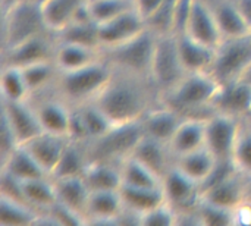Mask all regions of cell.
Listing matches in <instances>:
<instances>
[{
	"label": "cell",
	"mask_w": 251,
	"mask_h": 226,
	"mask_svg": "<svg viewBox=\"0 0 251 226\" xmlns=\"http://www.w3.org/2000/svg\"><path fill=\"white\" fill-rule=\"evenodd\" d=\"M90 162L88 150L85 144L69 141L60 160L57 162L51 178H66V176H82L87 165Z\"/></svg>",
	"instance_id": "1f68e13d"
},
{
	"label": "cell",
	"mask_w": 251,
	"mask_h": 226,
	"mask_svg": "<svg viewBox=\"0 0 251 226\" xmlns=\"http://www.w3.org/2000/svg\"><path fill=\"white\" fill-rule=\"evenodd\" d=\"M184 115L176 112L175 109L163 104L162 101L151 107L140 121L143 135L154 138L162 143H169L174 132L184 121Z\"/></svg>",
	"instance_id": "e0dca14e"
},
{
	"label": "cell",
	"mask_w": 251,
	"mask_h": 226,
	"mask_svg": "<svg viewBox=\"0 0 251 226\" xmlns=\"http://www.w3.org/2000/svg\"><path fill=\"white\" fill-rule=\"evenodd\" d=\"M251 66V34L225 38L216 49L212 74L221 82L241 78Z\"/></svg>",
	"instance_id": "52a82bcc"
},
{
	"label": "cell",
	"mask_w": 251,
	"mask_h": 226,
	"mask_svg": "<svg viewBox=\"0 0 251 226\" xmlns=\"http://www.w3.org/2000/svg\"><path fill=\"white\" fill-rule=\"evenodd\" d=\"M28 101L32 104L43 131L68 135L72 106L54 90V87L32 94Z\"/></svg>",
	"instance_id": "ba28073f"
},
{
	"label": "cell",
	"mask_w": 251,
	"mask_h": 226,
	"mask_svg": "<svg viewBox=\"0 0 251 226\" xmlns=\"http://www.w3.org/2000/svg\"><path fill=\"white\" fill-rule=\"evenodd\" d=\"M124 201L119 190L91 191L87 204V225H119Z\"/></svg>",
	"instance_id": "2e32d148"
},
{
	"label": "cell",
	"mask_w": 251,
	"mask_h": 226,
	"mask_svg": "<svg viewBox=\"0 0 251 226\" xmlns=\"http://www.w3.org/2000/svg\"><path fill=\"white\" fill-rule=\"evenodd\" d=\"M131 156L147 165L162 178L175 163V159L166 143L157 141L146 135H141V138L137 141L131 151Z\"/></svg>",
	"instance_id": "7402d4cb"
},
{
	"label": "cell",
	"mask_w": 251,
	"mask_h": 226,
	"mask_svg": "<svg viewBox=\"0 0 251 226\" xmlns=\"http://www.w3.org/2000/svg\"><path fill=\"white\" fill-rule=\"evenodd\" d=\"M156 35L157 34L151 28H146L134 38L112 49L101 50L103 57L115 69L150 78Z\"/></svg>",
	"instance_id": "277c9868"
},
{
	"label": "cell",
	"mask_w": 251,
	"mask_h": 226,
	"mask_svg": "<svg viewBox=\"0 0 251 226\" xmlns=\"http://www.w3.org/2000/svg\"><path fill=\"white\" fill-rule=\"evenodd\" d=\"M21 69L28 84V88L31 91V96L53 87L59 75V68L54 59L37 60V62L21 66Z\"/></svg>",
	"instance_id": "d6a6232c"
},
{
	"label": "cell",
	"mask_w": 251,
	"mask_h": 226,
	"mask_svg": "<svg viewBox=\"0 0 251 226\" xmlns=\"http://www.w3.org/2000/svg\"><path fill=\"white\" fill-rule=\"evenodd\" d=\"M212 9L225 38H237L251 34V26L240 13L234 0H206Z\"/></svg>",
	"instance_id": "603a6c76"
},
{
	"label": "cell",
	"mask_w": 251,
	"mask_h": 226,
	"mask_svg": "<svg viewBox=\"0 0 251 226\" xmlns=\"http://www.w3.org/2000/svg\"><path fill=\"white\" fill-rule=\"evenodd\" d=\"M93 101L116 125H126L141 121L160 103V94L150 78L113 68L110 81Z\"/></svg>",
	"instance_id": "6da1fadb"
},
{
	"label": "cell",
	"mask_w": 251,
	"mask_h": 226,
	"mask_svg": "<svg viewBox=\"0 0 251 226\" xmlns=\"http://www.w3.org/2000/svg\"><path fill=\"white\" fill-rule=\"evenodd\" d=\"M35 1H37V3H41V1H43V0H35Z\"/></svg>",
	"instance_id": "7dc6e473"
},
{
	"label": "cell",
	"mask_w": 251,
	"mask_h": 226,
	"mask_svg": "<svg viewBox=\"0 0 251 226\" xmlns=\"http://www.w3.org/2000/svg\"><path fill=\"white\" fill-rule=\"evenodd\" d=\"M119 168L122 185L141 188H163V178L131 154L119 162Z\"/></svg>",
	"instance_id": "f1b7e54d"
},
{
	"label": "cell",
	"mask_w": 251,
	"mask_h": 226,
	"mask_svg": "<svg viewBox=\"0 0 251 226\" xmlns=\"http://www.w3.org/2000/svg\"><path fill=\"white\" fill-rule=\"evenodd\" d=\"M69 141L71 138L68 135L43 131L22 146L41 165V168L51 176V172L54 171Z\"/></svg>",
	"instance_id": "ac0fdd59"
},
{
	"label": "cell",
	"mask_w": 251,
	"mask_h": 226,
	"mask_svg": "<svg viewBox=\"0 0 251 226\" xmlns=\"http://www.w3.org/2000/svg\"><path fill=\"white\" fill-rule=\"evenodd\" d=\"M232 166L246 176H251V116L240 121L237 141L232 153Z\"/></svg>",
	"instance_id": "8d00e7d4"
},
{
	"label": "cell",
	"mask_w": 251,
	"mask_h": 226,
	"mask_svg": "<svg viewBox=\"0 0 251 226\" xmlns=\"http://www.w3.org/2000/svg\"><path fill=\"white\" fill-rule=\"evenodd\" d=\"M112 75L113 66L101 57L74 71H59L53 87L71 106H79L93 101L107 85Z\"/></svg>",
	"instance_id": "3957f363"
},
{
	"label": "cell",
	"mask_w": 251,
	"mask_h": 226,
	"mask_svg": "<svg viewBox=\"0 0 251 226\" xmlns=\"http://www.w3.org/2000/svg\"><path fill=\"white\" fill-rule=\"evenodd\" d=\"M46 31L50 29L46 26L40 3L35 0H21L3 13V49Z\"/></svg>",
	"instance_id": "8992f818"
},
{
	"label": "cell",
	"mask_w": 251,
	"mask_h": 226,
	"mask_svg": "<svg viewBox=\"0 0 251 226\" xmlns=\"http://www.w3.org/2000/svg\"><path fill=\"white\" fill-rule=\"evenodd\" d=\"M163 193L166 201L174 206L176 212H188L196 209L203 187L174 165L163 176Z\"/></svg>",
	"instance_id": "5bb4252c"
},
{
	"label": "cell",
	"mask_w": 251,
	"mask_h": 226,
	"mask_svg": "<svg viewBox=\"0 0 251 226\" xmlns=\"http://www.w3.org/2000/svg\"><path fill=\"white\" fill-rule=\"evenodd\" d=\"M174 165L193 181L199 182L201 187H204L222 166L206 146L176 157Z\"/></svg>",
	"instance_id": "44dd1931"
},
{
	"label": "cell",
	"mask_w": 251,
	"mask_h": 226,
	"mask_svg": "<svg viewBox=\"0 0 251 226\" xmlns=\"http://www.w3.org/2000/svg\"><path fill=\"white\" fill-rule=\"evenodd\" d=\"M234 225H251V203L244 200L234 210Z\"/></svg>",
	"instance_id": "7bdbcfd3"
},
{
	"label": "cell",
	"mask_w": 251,
	"mask_h": 226,
	"mask_svg": "<svg viewBox=\"0 0 251 226\" xmlns=\"http://www.w3.org/2000/svg\"><path fill=\"white\" fill-rule=\"evenodd\" d=\"M210 113H224L243 119L251 116V81L237 78L221 82V87L212 101Z\"/></svg>",
	"instance_id": "30bf717a"
},
{
	"label": "cell",
	"mask_w": 251,
	"mask_h": 226,
	"mask_svg": "<svg viewBox=\"0 0 251 226\" xmlns=\"http://www.w3.org/2000/svg\"><path fill=\"white\" fill-rule=\"evenodd\" d=\"M240 13L244 16V19L249 22L251 26V0H234Z\"/></svg>",
	"instance_id": "ee69618b"
},
{
	"label": "cell",
	"mask_w": 251,
	"mask_h": 226,
	"mask_svg": "<svg viewBox=\"0 0 251 226\" xmlns=\"http://www.w3.org/2000/svg\"><path fill=\"white\" fill-rule=\"evenodd\" d=\"M21 0H1V13L7 12L12 6H15Z\"/></svg>",
	"instance_id": "f6af8a7d"
},
{
	"label": "cell",
	"mask_w": 251,
	"mask_h": 226,
	"mask_svg": "<svg viewBox=\"0 0 251 226\" xmlns=\"http://www.w3.org/2000/svg\"><path fill=\"white\" fill-rule=\"evenodd\" d=\"M82 178L90 191L99 190H119L122 185L119 162L104 159H90Z\"/></svg>",
	"instance_id": "d4e9b609"
},
{
	"label": "cell",
	"mask_w": 251,
	"mask_h": 226,
	"mask_svg": "<svg viewBox=\"0 0 251 226\" xmlns=\"http://www.w3.org/2000/svg\"><path fill=\"white\" fill-rule=\"evenodd\" d=\"M84 121V125L90 135V143L94 140L101 138L107 132H110L115 126H118L94 101L82 103L79 106H75Z\"/></svg>",
	"instance_id": "e575fe53"
},
{
	"label": "cell",
	"mask_w": 251,
	"mask_h": 226,
	"mask_svg": "<svg viewBox=\"0 0 251 226\" xmlns=\"http://www.w3.org/2000/svg\"><path fill=\"white\" fill-rule=\"evenodd\" d=\"M88 7L94 22L101 24L134 9V0H88Z\"/></svg>",
	"instance_id": "f35d334b"
},
{
	"label": "cell",
	"mask_w": 251,
	"mask_h": 226,
	"mask_svg": "<svg viewBox=\"0 0 251 226\" xmlns=\"http://www.w3.org/2000/svg\"><path fill=\"white\" fill-rule=\"evenodd\" d=\"M156 46L150 69V81L159 91L165 94L187 74L178 53L175 32H156Z\"/></svg>",
	"instance_id": "5b68a950"
},
{
	"label": "cell",
	"mask_w": 251,
	"mask_h": 226,
	"mask_svg": "<svg viewBox=\"0 0 251 226\" xmlns=\"http://www.w3.org/2000/svg\"><path fill=\"white\" fill-rule=\"evenodd\" d=\"M56 43V35L51 31L29 37L15 46L3 49V65H13L21 68L37 60L53 59Z\"/></svg>",
	"instance_id": "7c38bea8"
},
{
	"label": "cell",
	"mask_w": 251,
	"mask_h": 226,
	"mask_svg": "<svg viewBox=\"0 0 251 226\" xmlns=\"http://www.w3.org/2000/svg\"><path fill=\"white\" fill-rule=\"evenodd\" d=\"M1 100L4 101H25L31 91L19 66L3 65L1 69Z\"/></svg>",
	"instance_id": "d590c367"
},
{
	"label": "cell",
	"mask_w": 251,
	"mask_h": 226,
	"mask_svg": "<svg viewBox=\"0 0 251 226\" xmlns=\"http://www.w3.org/2000/svg\"><path fill=\"white\" fill-rule=\"evenodd\" d=\"M240 121L224 113H209L204 116L206 138L204 146L212 151L219 165H232V153L237 141Z\"/></svg>",
	"instance_id": "9c48e42d"
},
{
	"label": "cell",
	"mask_w": 251,
	"mask_h": 226,
	"mask_svg": "<svg viewBox=\"0 0 251 226\" xmlns=\"http://www.w3.org/2000/svg\"><path fill=\"white\" fill-rule=\"evenodd\" d=\"M54 35L57 41L78 43L100 49L97 24L94 22H69L66 26L54 32Z\"/></svg>",
	"instance_id": "74e56055"
},
{
	"label": "cell",
	"mask_w": 251,
	"mask_h": 226,
	"mask_svg": "<svg viewBox=\"0 0 251 226\" xmlns=\"http://www.w3.org/2000/svg\"><path fill=\"white\" fill-rule=\"evenodd\" d=\"M206 138V125L203 116H187L179 124L172 138L168 143V147L174 159L191 153L204 147Z\"/></svg>",
	"instance_id": "ffe728a7"
},
{
	"label": "cell",
	"mask_w": 251,
	"mask_h": 226,
	"mask_svg": "<svg viewBox=\"0 0 251 226\" xmlns=\"http://www.w3.org/2000/svg\"><path fill=\"white\" fill-rule=\"evenodd\" d=\"M181 32L213 49H218L224 41V34L206 0H191Z\"/></svg>",
	"instance_id": "8fae6325"
},
{
	"label": "cell",
	"mask_w": 251,
	"mask_h": 226,
	"mask_svg": "<svg viewBox=\"0 0 251 226\" xmlns=\"http://www.w3.org/2000/svg\"><path fill=\"white\" fill-rule=\"evenodd\" d=\"M166 0H134V9L143 16L146 22H149L163 6Z\"/></svg>",
	"instance_id": "b9f144b4"
},
{
	"label": "cell",
	"mask_w": 251,
	"mask_h": 226,
	"mask_svg": "<svg viewBox=\"0 0 251 226\" xmlns=\"http://www.w3.org/2000/svg\"><path fill=\"white\" fill-rule=\"evenodd\" d=\"M40 212L25 201L0 196V225H35Z\"/></svg>",
	"instance_id": "836d02e7"
},
{
	"label": "cell",
	"mask_w": 251,
	"mask_h": 226,
	"mask_svg": "<svg viewBox=\"0 0 251 226\" xmlns=\"http://www.w3.org/2000/svg\"><path fill=\"white\" fill-rule=\"evenodd\" d=\"M194 210L199 216L200 225H234L232 210L216 206L201 197Z\"/></svg>",
	"instance_id": "ab89813d"
},
{
	"label": "cell",
	"mask_w": 251,
	"mask_h": 226,
	"mask_svg": "<svg viewBox=\"0 0 251 226\" xmlns=\"http://www.w3.org/2000/svg\"><path fill=\"white\" fill-rule=\"evenodd\" d=\"M1 119L12 131L15 140L19 146L25 144L40 132L43 126L38 121V116L32 104L25 101H4L1 100Z\"/></svg>",
	"instance_id": "9a60e30c"
},
{
	"label": "cell",
	"mask_w": 251,
	"mask_h": 226,
	"mask_svg": "<svg viewBox=\"0 0 251 226\" xmlns=\"http://www.w3.org/2000/svg\"><path fill=\"white\" fill-rule=\"evenodd\" d=\"M178 224V212L168 201L140 216V225L171 226Z\"/></svg>",
	"instance_id": "60d3db41"
},
{
	"label": "cell",
	"mask_w": 251,
	"mask_h": 226,
	"mask_svg": "<svg viewBox=\"0 0 251 226\" xmlns=\"http://www.w3.org/2000/svg\"><path fill=\"white\" fill-rule=\"evenodd\" d=\"M119 193L124 201V207L137 215L138 218L166 201L163 188H141L121 185Z\"/></svg>",
	"instance_id": "4316f807"
},
{
	"label": "cell",
	"mask_w": 251,
	"mask_h": 226,
	"mask_svg": "<svg viewBox=\"0 0 251 226\" xmlns=\"http://www.w3.org/2000/svg\"><path fill=\"white\" fill-rule=\"evenodd\" d=\"M85 1L87 0H43L40 9L46 26L51 32H57L72 21L76 10Z\"/></svg>",
	"instance_id": "4dcf8cb0"
},
{
	"label": "cell",
	"mask_w": 251,
	"mask_h": 226,
	"mask_svg": "<svg viewBox=\"0 0 251 226\" xmlns=\"http://www.w3.org/2000/svg\"><path fill=\"white\" fill-rule=\"evenodd\" d=\"M221 81L210 72H188L175 87L160 96V101L184 116H207Z\"/></svg>",
	"instance_id": "7a4b0ae2"
},
{
	"label": "cell",
	"mask_w": 251,
	"mask_h": 226,
	"mask_svg": "<svg viewBox=\"0 0 251 226\" xmlns=\"http://www.w3.org/2000/svg\"><path fill=\"white\" fill-rule=\"evenodd\" d=\"M1 172L19 181L50 176L24 146H18L4 159H1Z\"/></svg>",
	"instance_id": "484cf974"
},
{
	"label": "cell",
	"mask_w": 251,
	"mask_h": 226,
	"mask_svg": "<svg viewBox=\"0 0 251 226\" xmlns=\"http://www.w3.org/2000/svg\"><path fill=\"white\" fill-rule=\"evenodd\" d=\"M101 57V49L69 41H57L53 56L59 71H74L90 65Z\"/></svg>",
	"instance_id": "cb8c5ba5"
},
{
	"label": "cell",
	"mask_w": 251,
	"mask_h": 226,
	"mask_svg": "<svg viewBox=\"0 0 251 226\" xmlns=\"http://www.w3.org/2000/svg\"><path fill=\"white\" fill-rule=\"evenodd\" d=\"M56 191H57V200L68 207L74 209L75 212L85 216L87 213V204L90 197V188L85 184L82 176H66V178H53ZM87 219V216H85Z\"/></svg>",
	"instance_id": "83f0119b"
},
{
	"label": "cell",
	"mask_w": 251,
	"mask_h": 226,
	"mask_svg": "<svg viewBox=\"0 0 251 226\" xmlns=\"http://www.w3.org/2000/svg\"><path fill=\"white\" fill-rule=\"evenodd\" d=\"M146 28H149L147 22L135 9H131L106 22L97 24L100 49L106 50L119 46L141 34Z\"/></svg>",
	"instance_id": "4fadbf2b"
},
{
	"label": "cell",
	"mask_w": 251,
	"mask_h": 226,
	"mask_svg": "<svg viewBox=\"0 0 251 226\" xmlns=\"http://www.w3.org/2000/svg\"><path fill=\"white\" fill-rule=\"evenodd\" d=\"M176 46L185 72H210L216 59V49L206 46L184 32H178Z\"/></svg>",
	"instance_id": "d6986e66"
},
{
	"label": "cell",
	"mask_w": 251,
	"mask_h": 226,
	"mask_svg": "<svg viewBox=\"0 0 251 226\" xmlns=\"http://www.w3.org/2000/svg\"><path fill=\"white\" fill-rule=\"evenodd\" d=\"M246 200L251 203V176L247 181V190H246Z\"/></svg>",
	"instance_id": "bcb514c9"
},
{
	"label": "cell",
	"mask_w": 251,
	"mask_h": 226,
	"mask_svg": "<svg viewBox=\"0 0 251 226\" xmlns=\"http://www.w3.org/2000/svg\"><path fill=\"white\" fill-rule=\"evenodd\" d=\"M25 201L40 213L47 212L57 203V191L51 176L21 181Z\"/></svg>",
	"instance_id": "f546056e"
}]
</instances>
